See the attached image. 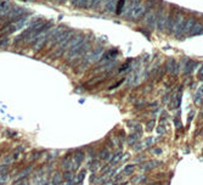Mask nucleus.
Instances as JSON below:
<instances>
[{"label":"nucleus","mask_w":203,"mask_h":185,"mask_svg":"<svg viewBox=\"0 0 203 185\" xmlns=\"http://www.w3.org/2000/svg\"><path fill=\"white\" fill-rule=\"evenodd\" d=\"M158 22V11L150 10L143 15V23L150 29H156Z\"/></svg>","instance_id":"f257e3e1"},{"label":"nucleus","mask_w":203,"mask_h":185,"mask_svg":"<svg viewBox=\"0 0 203 185\" xmlns=\"http://www.w3.org/2000/svg\"><path fill=\"white\" fill-rule=\"evenodd\" d=\"M184 22H185V16L182 14H178L175 15V21H174V26H173V32L172 34H174L175 37H179L182 32V27H184Z\"/></svg>","instance_id":"f03ea898"},{"label":"nucleus","mask_w":203,"mask_h":185,"mask_svg":"<svg viewBox=\"0 0 203 185\" xmlns=\"http://www.w3.org/2000/svg\"><path fill=\"white\" fill-rule=\"evenodd\" d=\"M146 4H139L135 9H134V11L131 12V15H130V17H129V21H133V22H136V21H139V20H141L142 17H143V15L146 14Z\"/></svg>","instance_id":"7ed1b4c3"},{"label":"nucleus","mask_w":203,"mask_h":185,"mask_svg":"<svg viewBox=\"0 0 203 185\" xmlns=\"http://www.w3.org/2000/svg\"><path fill=\"white\" fill-rule=\"evenodd\" d=\"M140 3H141L140 0H129L128 3H125L124 9H123V12H122L123 17H124L125 20H129V17H130L131 12L134 11V9H135V8H136Z\"/></svg>","instance_id":"20e7f679"},{"label":"nucleus","mask_w":203,"mask_h":185,"mask_svg":"<svg viewBox=\"0 0 203 185\" xmlns=\"http://www.w3.org/2000/svg\"><path fill=\"white\" fill-rule=\"evenodd\" d=\"M104 50L102 49H95V50H91V51H88V54L85 55V59H84V62L86 65L91 63V62H96L98 61V59L101 57V55H102Z\"/></svg>","instance_id":"39448f33"},{"label":"nucleus","mask_w":203,"mask_h":185,"mask_svg":"<svg viewBox=\"0 0 203 185\" xmlns=\"http://www.w3.org/2000/svg\"><path fill=\"white\" fill-rule=\"evenodd\" d=\"M168 17H169V14L167 11H158V22H157V29L163 32L166 31L167 28V23H168Z\"/></svg>","instance_id":"423d86ee"},{"label":"nucleus","mask_w":203,"mask_h":185,"mask_svg":"<svg viewBox=\"0 0 203 185\" xmlns=\"http://www.w3.org/2000/svg\"><path fill=\"white\" fill-rule=\"evenodd\" d=\"M167 72L170 73L172 76L179 74V63L174 59H169L167 61Z\"/></svg>","instance_id":"0eeeda50"},{"label":"nucleus","mask_w":203,"mask_h":185,"mask_svg":"<svg viewBox=\"0 0 203 185\" xmlns=\"http://www.w3.org/2000/svg\"><path fill=\"white\" fill-rule=\"evenodd\" d=\"M196 23H197V22H196V20H195L193 17L185 18V22H184V27H182V32H181V34H182V35L188 34V33L191 32L192 27H193Z\"/></svg>","instance_id":"6e6552de"},{"label":"nucleus","mask_w":203,"mask_h":185,"mask_svg":"<svg viewBox=\"0 0 203 185\" xmlns=\"http://www.w3.org/2000/svg\"><path fill=\"white\" fill-rule=\"evenodd\" d=\"M14 9V4H11L10 2H3L0 4V17H5L11 10Z\"/></svg>","instance_id":"1a4fd4ad"},{"label":"nucleus","mask_w":203,"mask_h":185,"mask_svg":"<svg viewBox=\"0 0 203 185\" xmlns=\"http://www.w3.org/2000/svg\"><path fill=\"white\" fill-rule=\"evenodd\" d=\"M117 8V0H106L105 2V10L108 14H113Z\"/></svg>","instance_id":"9d476101"},{"label":"nucleus","mask_w":203,"mask_h":185,"mask_svg":"<svg viewBox=\"0 0 203 185\" xmlns=\"http://www.w3.org/2000/svg\"><path fill=\"white\" fill-rule=\"evenodd\" d=\"M160 164H161L160 161H147L145 164L141 166V170H152L156 167H158Z\"/></svg>","instance_id":"9b49d317"},{"label":"nucleus","mask_w":203,"mask_h":185,"mask_svg":"<svg viewBox=\"0 0 203 185\" xmlns=\"http://www.w3.org/2000/svg\"><path fill=\"white\" fill-rule=\"evenodd\" d=\"M202 31H203V23H196L193 27H192V29H191V32L188 33V35H191V37H193V35H199L201 33H202Z\"/></svg>","instance_id":"f8f14e48"},{"label":"nucleus","mask_w":203,"mask_h":185,"mask_svg":"<svg viewBox=\"0 0 203 185\" xmlns=\"http://www.w3.org/2000/svg\"><path fill=\"white\" fill-rule=\"evenodd\" d=\"M198 66V62H193V61H188V63H186V67H185V70H184V73L185 74H191L193 71H195V68Z\"/></svg>","instance_id":"ddd939ff"},{"label":"nucleus","mask_w":203,"mask_h":185,"mask_svg":"<svg viewBox=\"0 0 203 185\" xmlns=\"http://www.w3.org/2000/svg\"><path fill=\"white\" fill-rule=\"evenodd\" d=\"M202 100H203V85H201L197 89V91H196V94H195V104L199 105Z\"/></svg>","instance_id":"4468645a"},{"label":"nucleus","mask_w":203,"mask_h":185,"mask_svg":"<svg viewBox=\"0 0 203 185\" xmlns=\"http://www.w3.org/2000/svg\"><path fill=\"white\" fill-rule=\"evenodd\" d=\"M174 21H175V15H173V14H169V17H168V23H167V28H166V29H167L169 33H172V32H173Z\"/></svg>","instance_id":"2eb2a0df"},{"label":"nucleus","mask_w":203,"mask_h":185,"mask_svg":"<svg viewBox=\"0 0 203 185\" xmlns=\"http://www.w3.org/2000/svg\"><path fill=\"white\" fill-rule=\"evenodd\" d=\"M139 135L137 134H130L129 136H128V145H131V146H134L136 143H137V140H139Z\"/></svg>","instance_id":"dca6fc26"},{"label":"nucleus","mask_w":203,"mask_h":185,"mask_svg":"<svg viewBox=\"0 0 203 185\" xmlns=\"http://www.w3.org/2000/svg\"><path fill=\"white\" fill-rule=\"evenodd\" d=\"M134 169H135V164H128V166L124 168V170H123V173H122V177L130 175V174L134 172Z\"/></svg>","instance_id":"f3484780"},{"label":"nucleus","mask_w":203,"mask_h":185,"mask_svg":"<svg viewBox=\"0 0 203 185\" xmlns=\"http://www.w3.org/2000/svg\"><path fill=\"white\" fill-rule=\"evenodd\" d=\"M127 3V0H119V2L117 3V8H116V12L117 15H121L123 12V9H124V5Z\"/></svg>","instance_id":"a211bd4d"},{"label":"nucleus","mask_w":203,"mask_h":185,"mask_svg":"<svg viewBox=\"0 0 203 185\" xmlns=\"http://www.w3.org/2000/svg\"><path fill=\"white\" fill-rule=\"evenodd\" d=\"M156 140H157L156 138H148L147 140H145V141L142 143L143 149H145V148H150V146H152V145H153V144L156 143Z\"/></svg>","instance_id":"6ab92c4d"},{"label":"nucleus","mask_w":203,"mask_h":185,"mask_svg":"<svg viewBox=\"0 0 203 185\" xmlns=\"http://www.w3.org/2000/svg\"><path fill=\"white\" fill-rule=\"evenodd\" d=\"M61 181H62V175H60V174H56V175L54 177L53 185H60V184H61Z\"/></svg>","instance_id":"aec40b11"},{"label":"nucleus","mask_w":203,"mask_h":185,"mask_svg":"<svg viewBox=\"0 0 203 185\" xmlns=\"http://www.w3.org/2000/svg\"><path fill=\"white\" fill-rule=\"evenodd\" d=\"M121 158H122V154L121 152H118V154H116L113 157H112V160H111V162L114 164V163H117L118 161H121Z\"/></svg>","instance_id":"412c9836"},{"label":"nucleus","mask_w":203,"mask_h":185,"mask_svg":"<svg viewBox=\"0 0 203 185\" xmlns=\"http://www.w3.org/2000/svg\"><path fill=\"white\" fill-rule=\"evenodd\" d=\"M107 54H108V55H106L105 57H106L107 60H110V59H112V57H114V56H117V54H118V51H117V50H111V51H108Z\"/></svg>","instance_id":"4be33fe9"},{"label":"nucleus","mask_w":203,"mask_h":185,"mask_svg":"<svg viewBox=\"0 0 203 185\" xmlns=\"http://www.w3.org/2000/svg\"><path fill=\"white\" fill-rule=\"evenodd\" d=\"M153 127H155V121L152 119V121H150V122L146 124V129H147V131H151L152 129H153Z\"/></svg>","instance_id":"5701e85b"},{"label":"nucleus","mask_w":203,"mask_h":185,"mask_svg":"<svg viewBox=\"0 0 203 185\" xmlns=\"http://www.w3.org/2000/svg\"><path fill=\"white\" fill-rule=\"evenodd\" d=\"M164 133H166L164 125H158V127H157V134H158V135H163Z\"/></svg>","instance_id":"b1692460"},{"label":"nucleus","mask_w":203,"mask_h":185,"mask_svg":"<svg viewBox=\"0 0 203 185\" xmlns=\"http://www.w3.org/2000/svg\"><path fill=\"white\" fill-rule=\"evenodd\" d=\"M98 166H100V164H98V162H97V161H94V162L90 164V169H91L92 172H95V169H97V168H98Z\"/></svg>","instance_id":"393cba45"},{"label":"nucleus","mask_w":203,"mask_h":185,"mask_svg":"<svg viewBox=\"0 0 203 185\" xmlns=\"http://www.w3.org/2000/svg\"><path fill=\"white\" fill-rule=\"evenodd\" d=\"M174 124H175V127H176L178 129H181V128H182V125H181V123H180V119H179V118H175V119H174Z\"/></svg>","instance_id":"a878e982"},{"label":"nucleus","mask_w":203,"mask_h":185,"mask_svg":"<svg viewBox=\"0 0 203 185\" xmlns=\"http://www.w3.org/2000/svg\"><path fill=\"white\" fill-rule=\"evenodd\" d=\"M14 185H28V183L26 181V180H23V179H21V180H17Z\"/></svg>","instance_id":"bb28decb"},{"label":"nucleus","mask_w":203,"mask_h":185,"mask_svg":"<svg viewBox=\"0 0 203 185\" xmlns=\"http://www.w3.org/2000/svg\"><path fill=\"white\" fill-rule=\"evenodd\" d=\"M84 177H85V172L83 170V172L80 173V175H78V177H77V180H76V181H77V183H78V181H82V179H83Z\"/></svg>","instance_id":"cd10ccee"},{"label":"nucleus","mask_w":203,"mask_h":185,"mask_svg":"<svg viewBox=\"0 0 203 185\" xmlns=\"http://www.w3.org/2000/svg\"><path fill=\"white\" fill-rule=\"evenodd\" d=\"M145 178H146L145 175H137V177H135L133 179V181H141V179H145Z\"/></svg>","instance_id":"c85d7f7f"},{"label":"nucleus","mask_w":203,"mask_h":185,"mask_svg":"<svg viewBox=\"0 0 203 185\" xmlns=\"http://www.w3.org/2000/svg\"><path fill=\"white\" fill-rule=\"evenodd\" d=\"M65 178H66V180L71 179V178H72V173H69V172H66V174H65Z\"/></svg>","instance_id":"c756f323"},{"label":"nucleus","mask_w":203,"mask_h":185,"mask_svg":"<svg viewBox=\"0 0 203 185\" xmlns=\"http://www.w3.org/2000/svg\"><path fill=\"white\" fill-rule=\"evenodd\" d=\"M152 152H153V154H157V155H160V154L162 152V150H161V149H153V150H152Z\"/></svg>","instance_id":"7c9ffc66"},{"label":"nucleus","mask_w":203,"mask_h":185,"mask_svg":"<svg viewBox=\"0 0 203 185\" xmlns=\"http://www.w3.org/2000/svg\"><path fill=\"white\" fill-rule=\"evenodd\" d=\"M198 76L201 77V79H203V66L201 67V70H199V72H198Z\"/></svg>","instance_id":"2f4dec72"},{"label":"nucleus","mask_w":203,"mask_h":185,"mask_svg":"<svg viewBox=\"0 0 203 185\" xmlns=\"http://www.w3.org/2000/svg\"><path fill=\"white\" fill-rule=\"evenodd\" d=\"M56 2H57V3H61V4H63V3L66 2V0H56Z\"/></svg>","instance_id":"473e14b6"},{"label":"nucleus","mask_w":203,"mask_h":185,"mask_svg":"<svg viewBox=\"0 0 203 185\" xmlns=\"http://www.w3.org/2000/svg\"><path fill=\"white\" fill-rule=\"evenodd\" d=\"M2 3H3V0H0V4H2Z\"/></svg>","instance_id":"72a5a7b5"},{"label":"nucleus","mask_w":203,"mask_h":185,"mask_svg":"<svg viewBox=\"0 0 203 185\" xmlns=\"http://www.w3.org/2000/svg\"><path fill=\"white\" fill-rule=\"evenodd\" d=\"M95 2H96V0H92V3H95Z\"/></svg>","instance_id":"f704fd0d"}]
</instances>
